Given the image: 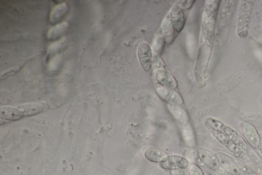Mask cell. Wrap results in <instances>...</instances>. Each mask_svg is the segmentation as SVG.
<instances>
[{"instance_id": "cell-1", "label": "cell", "mask_w": 262, "mask_h": 175, "mask_svg": "<svg viewBox=\"0 0 262 175\" xmlns=\"http://www.w3.org/2000/svg\"><path fill=\"white\" fill-rule=\"evenodd\" d=\"M194 1H179L163 19L157 35L171 44L183 29L186 16Z\"/></svg>"}, {"instance_id": "cell-2", "label": "cell", "mask_w": 262, "mask_h": 175, "mask_svg": "<svg viewBox=\"0 0 262 175\" xmlns=\"http://www.w3.org/2000/svg\"><path fill=\"white\" fill-rule=\"evenodd\" d=\"M200 32L197 59L209 61L214 37L215 26L220 1H206Z\"/></svg>"}, {"instance_id": "cell-3", "label": "cell", "mask_w": 262, "mask_h": 175, "mask_svg": "<svg viewBox=\"0 0 262 175\" xmlns=\"http://www.w3.org/2000/svg\"><path fill=\"white\" fill-rule=\"evenodd\" d=\"M204 124L210 132L223 134L245 150L251 147L233 128L219 119L207 116L204 120Z\"/></svg>"}, {"instance_id": "cell-4", "label": "cell", "mask_w": 262, "mask_h": 175, "mask_svg": "<svg viewBox=\"0 0 262 175\" xmlns=\"http://www.w3.org/2000/svg\"><path fill=\"white\" fill-rule=\"evenodd\" d=\"M152 68L155 84L172 89L178 87L176 80L159 55L153 57Z\"/></svg>"}, {"instance_id": "cell-5", "label": "cell", "mask_w": 262, "mask_h": 175, "mask_svg": "<svg viewBox=\"0 0 262 175\" xmlns=\"http://www.w3.org/2000/svg\"><path fill=\"white\" fill-rule=\"evenodd\" d=\"M254 5L253 1H242L237 17V34L241 38H245L249 32L250 16Z\"/></svg>"}, {"instance_id": "cell-6", "label": "cell", "mask_w": 262, "mask_h": 175, "mask_svg": "<svg viewBox=\"0 0 262 175\" xmlns=\"http://www.w3.org/2000/svg\"><path fill=\"white\" fill-rule=\"evenodd\" d=\"M196 152L198 163L214 171L226 174L219 162L216 152L206 148L199 147L196 149Z\"/></svg>"}, {"instance_id": "cell-7", "label": "cell", "mask_w": 262, "mask_h": 175, "mask_svg": "<svg viewBox=\"0 0 262 175\" xmlns=\"http://www.w3.org/2000/svg\"><path fill=\"white\" fill-rule=\"evenodd\" d=\"M219 162L226 174L241 175L239 161L222 152H216Z\"/></svg>"}, {"instance_id": "cell-8", "label": "cell", "mask_w": 262, "mask_h": 175, "mask_svg": "<svg viewBox=\"0 0 262 175\" xmlns=\"http://www.w3.org/2000/svg\"><path fill=\"white\" fill-rule=\"evenodd\" d=\"M241 131L244 140L253 149H258L260 136L256 127L247 122H242L241 125Z\"/></svg>"}, {"instance_id": "cell-9", "label": "cell", "mask_w": 262, "mask_h": 175, "mask_svg": "<svg viewBox=\"0 0 262 175\" xmlns=\"http://www.w3.org/2000/svg\"><path fill=\"white\" fill-rule=\"evenodd\" d=\"M139 62L144 71L148 72L152 66V51L149 44L145 42L139 44L137 49Z\"/></svg>"}, {"instance_id": "cell-10", "label": "cell", "mask_w": 262, "mask_h": 175, "mask_svg": "<svg viewBox=\"0 0 262 175\" xmlns=\"http://www.w3.org/2000/svg\"><path fill=\"white\" fill-rule=\"evenodd\" d=\"M155 86L158 95L168 104L180 106L183 104L182 98L175 89L166 88L156 84Z\"/></svg>"}, {"instance_id": "cell-11", "label": "cell", "mask_w": 262, "mask_h": 175, "mask_svg": "<svg viewBox=\"0 0 262 175\" xmlns=\"http://www.w3.org/2000/svg\"><path fill=\"white\" fill-rule=\"evenodd\" d=\"M190 164L189 161L184 156L178 154L168 155L159 163L160 166L164 169L171 170L179 168H187Z\"/></svg>"}, {"instance_id": "cell-12", "label": "cell", "mask_w": 262, "mask_h": 175, "mask_svg": "<svg viewBox=\"0 0 262 175\" xmlns=\"http://www.w3.org/2000/svg\"><path fill=\"white\" fill-rule=\"evenodd\" d=\"M0 116L5 120H17L25 116V114L19 106H3L0 108Z\"/></svg>"}, {"instance_id": "cell-13", "label": "cell", "mask_w": 262, "mask_h": 175, "mask_svg": "<svg viewBox=\"0 0 262 175\" xmlns=\"http://www.w3.org/2000/svg\"><path fill=\"white\" fill-rule=\"evenodd\" d=\"M144 155L150 162L160 163L168 155L163 149L157 147H149L144 151Z\"/></svg>"}, {"instance_id": "cell-14", "label": "cell", "mask_w": 262, "mask_h": 175, "mask_svg": "<svg viewBox=\"0 0 262 175\" xmlns=\"http://www.w3.org/2000/svg\"><path fill=\"white\" fill-rule=\"evenodd\" d=\"M168 108L173 117L182 126L189 123L188 116L181 106L168 104Z\"/></svg>"}, {"instance_id": "cell-15", "label": "cell", "mask_w": 262, "mask_h": 175, "mask_svg": "<svg viewBox=\"0 0 262 175\" xmlns=\"http://www.w3.org/2000/svg\"><path fill=\"white\" fill-rule=\"evenodd\" d=\"M182 135L185 144L189 147H194L195 145V135L191 125L188 123L182 126Z\"/></svg>"}, {"instance_id": "cell-16", "label": "cell", "mask_w": 262, "mask_h": 175, "mask_svg": "<svg viewBox=\"0 0 262 175\" xmlns=\"http://www.w3.org/2000/svg\"><path fill=\"white\" fill-rule=\"evenodd\" d=\"M68 10V6L66 3H62L56 6L52 10L50 15V20L52 23H55L63 14Z\"/></svg>"}, {"instance_id": "cell-17", "label": "cell", "mask_w": 262, "mask_h": 175, "mask_svg": "<svg viewBox=\"0 0 262 175\" xmlns=\"http://www.w3.org/2000/svg\"><path fill=\"white\" fill-rule=\"evenodd\" d=\"M24 111L25 116L32 115L41 112L44 107L40 104L30 103L19 106Z\"/></svg>"}, {"instance_id": "cell-18", "label": "cell", "mask_w": 262, "mask_h": 175, "mask_svg": "<svg viewBox=\"0 0 262 175\" xmlns=\"http://www.w3.org/2000/svg\"><path fill=\"white\" fill-rule=\"evenodd\" d=\"M69 24L62 22L51 28L47 33V37L50 39L55 38L64 33L68 29Z\"/></svg>"}, {"instance_id": "cell-19", "label": "cell", "mask_w": 262, "mask_h": 175, "mask_svg": "<svg viewBox=\"0 0 262 175\" xmlns=\"http://www.w3.org/2000/svg\"><path fill=\"white\" fill-rule=\"evenodd\" d=\"M184 157L186 158L189 162H191L192 163H197V152L196 150L193 148H189L186 149L184 152Z\"/></svg>"}, {"instance_id": "cell-20", "label": "cell", "mask_w": 262, "mask_h": 175, "mask_svg": "<svg viewBox=\"0 0 262 175\" xmlns=\"http://www.w3.org/2000/svg\"><path fill=\"white\" fill-rule=\"evenodd\" d=\"M187 168L191 175H204L202 169L196 164L190 163Z\"/></svg>"}, {"instance_id": "cell-21", "label": "cell", "mask_w": 262, "mask_h": 175, "mask_svg": "<svg viewBox=\"0 0 262 175\" xmlns=\"http://www.w3.org/2000/svg\"><path fill=\"white\" fill-rule=\"evenodd\" d=\"M171 175H191L188 170L185 168H179L169 170Z\"/></svg>"}, {"instance_id": "cell-22", "label": "cell", "mask_w": 262, "mask_h": 175, "mask_svg": "<svg viewBox=\"0 0 262 175\" xmlns=\"http://www.w3.org/2000/svg\"><path fill=\"white\" fill-rule=\"evenodd\" d=\"M64 40L65 38H62L58 41L52 43L48 48L49 51H53L56 50L58 48H59V47L63 44Z\"/></svg>"}, {"instance_id": "cell-23", "label": "cell", "mask_w": 262, "mask_h": 175, "mask_svg": "<svg viewBox=\"0 0 262 175\" xmlns=\"http://www.w3.org/2000/svg\"><path fill=\"white\" fill-rule=\"evenodd\" d=\"M260 141L259 146L258 149L259 150L260 153L262 156V130L259 132Z\"/></svg>"}, {"instance_id": "cell-24", "label": "cell", "mask_w": 262, "mask_h": 175, "mask_svg": "<svg viewBox=\"0 0 262 175\" xmlns=\"http://www.w3.org/2000/svg\"><path fill=\"white\" fill-rule=\"evenodd\" d=\"M204 175H212V174H211L210 173H204Z\"/></svg>"}, {"instance_id": "cell-25", "label": "cell", "mask_w": 262, "mask_h": 175, "mask_svg": "<svg viewBox=\"0 0 262 175\" xmlns=\"http://www.w3.org/2000/svg\"><path fill=\"white\" fill-rule=\"evenodd\" d=\"M258 175H262V172H258Z\"/></svg>"}]
</instances>
